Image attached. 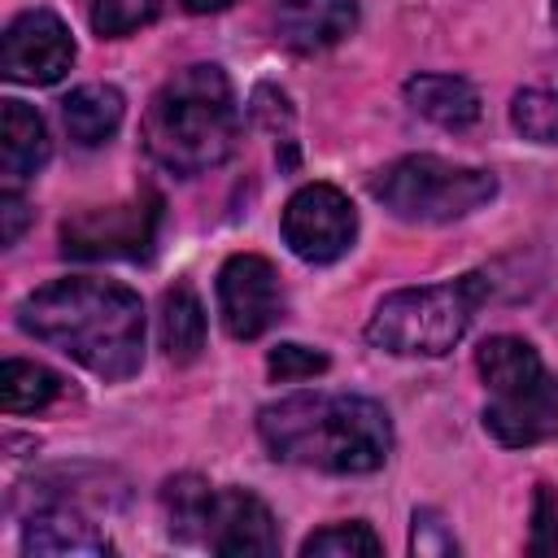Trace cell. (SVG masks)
Masks as SVG:
<instances>
[{
	"instance_id": "ba28073f",
	"label": "cell",
	"mask_w": 558,
	"mask_h": 558,
	"mask_svg": "<svg viewBox=\"0 0 558 558\" xmlns=\"http://www.w3.org/2000/svg\"><path fill=\"white\" fill-rule=\"evenodd\" d=\"M218 314H222L227 336H235V340H257L266 327H275L283 314V292H279L275 266L257 253L227 257L218 270Z\"/></svg>"
},
{
	"instance_id": "8992f818",
	"label": "cell",
	"mask_w": 558,
	"mask_h": 558,
	"mask_svg": "<svg viewBox=\"0 0 558 558\" xmlns=\"http://www.w3.org/2000/svg\"><path fill=\"white\" fill-rule=\"evenodd\" d=\"M161 222V201L153 192L105 205V209H83L61 222V253L78 262H118V257H148Z\"/></svg>"
},
{
	"instance_id": "7c38bea8",
	"label": "cell",
	"mask_w": 558,
	"mask_h": 558,
	"mask_svg": "<svg viewBox=\"0 0 558 558\" xmlns=\"http://www.w3.org/2000/svg\"><path fill=\"white\" fill-rule=\"evenodd\" d=\"M22 549L39 554V558H100L113 545L70 501H44V506H35V514L22 527Z\"/></svg>"
},
{
	"instance_id": "5b68a950",
	"label": "cell",
	"mask_w": 558,
	"mask_h": 558,
	"mask_svg": "<svg viewBox=\"0 0 558 558\" xmlns=\"http://www.w3.org/2000/svg\"><path fill=\"white\" fill-rule=\"evenodd\" d=\"M371 196L401 222H453L497 196L493 170L458 166L445 157H401L371 179Z\"/></svg>"
},
{
	"instance_id": "6da1fadb",
	"label": "cell",
	"mask_w": 558,
	"mask_h": 558,
	"mask_svg": "<svg viewBox=\"0 0 558 558\" xmlns=\"http://www.w3.org/2000/svg\"><path fill=\"white\" fill-rule=\"evenodd\" d=\"M17 323L100 379H126L144 362V305L113 279H52L17 305Z\"/></svg>"
},
{
	"instance_id": "ac0fdd59",
	"label": "cell",
	"mask_w": 558,
	"mask_h": 558,
	"mask_svg": "<svg viewBox=\"0 0 558 558\" xmlns=\"http://www.w3.org/2000/svg\"><path fill=\"white\" fill-rule=\"evenodd\" d=\"M57 392H61V375L48 371V366H39V362L9 357V362L0 366V405H4V414L44 410Z\"/></svg>"
},
{
	"instance_id": "d6986e66",
	"label": "cell",
	"mask_w": 558,
	"mask_h": 558,
	"mask_svg": "<svg viewBox=\"0 0 558 558\" xmlns=\"http://www.w3.org/2000/svg\"><path fill=\"white\" fill-rule=\"evenodd\" d=\"M161 501H166L170 532L179 541H201L205 536V519H209V506H214V484H205L201 475H174L161 488Z\"/></svg>"
},
{
	"instance_id": "5bb4252c",
	"label": "cell",
	"mask_w": 558,
	"mask_h": 558,
	"mask_svg": "<svg viewBox=\"0 0 558 558\" xmlns=\"http://www.w3.org/2000/svg\"><path fill=\"white\" fill-rule=\"evenodd\" d=\"M44 161H48L44 118L22 100H4V118H0V179H4V192H17L22 183H31Z\"/></svg>"
},
{
	"instance_id": "e0dca14e",
	"label": "cell",
	"mask_w": 558,
	"mask_h": 558,
	"mask_svg": "<svg viewBox=\"0 0 558 558\" xmlns=\"http://www.w3.org/2000/svg\"><path fill=\"white\" fill-rule=\"evenodd\" d=\"M161 349L170 362H196L205 349V305L187 283H174L161 296Z\"/></svg>"
},
{
	"instance_id": "ffe728a7",
	"label": "cell",
	"mask_w": 558,
	"mask_h": 558,
	"mask_svg": "<svg viewBox=\"0 0 558 558\" xmlns=\"http://www.w3.org/2000/svg\"><path fill=\"white\" fill-rule=\"evenodd\" d=\"M301 554L305 558H375L379 554V536L362 519H349V523H331V527L305 536Z\"/></svg>"
},
{
	"instance_id": "7402d4cb",
	"label": "cell",
	"mask_w": 558,
	"mask_h": 558,
	"mask_svg": "<svg viewBox=\"0 0 558 558\" xmlns=\"http://www.w3.org/2000/svg\"><path fill=\"white\" fill-rule=\"evenodd\" d=\"M83 9H87V22L96 35L118 39V35H131L144 22H153L161 0H83Z\"/></svg>"
},
{
	"instance_id": "3957f363",
	"label": "cell",
	"mask_w": 558,
	"mask_h": 558,
	"mask_svg": "<svg viewBox=\"0 0 558 558\" xmlns=\"http://www.w3.org/2000/svg\"><path fill=\"white\" fill-rule=\"evenodd\" d=\"M240 135L231 78L218 65H187L161 83L144 113V148L170 174H205L222 166Z\"/></svg>"
},
{
	"instance_id": "52a82bcc",
	"label": "cell",
	"mask_w": 558,
	"mask_h": 558,
	"mask_svg": "<svg viewBox=\"0 0 558 558\" xmlns=\"http://www.w3.org/2000/svg\"><path fill=\"white\" fill-rule=\"evenodd\" d=\"M283 240H288V248L301 262L327 266V262H336V257H344L353 248V240H357V209H353V201L340 187L305 183L283 205Z\"/></svg>"
},
{
	"instance_id": "4fadbf2b",
	"label": "cell",
	"mask_w": 558,
	"mask_h": 558,
	"mask_svg": "<svg viewBox=\"0 0 558 558\" xmlns=\"http://www.w3.org/2000/svg\"><path fill=\"white\" fill-rule=\"evenodd\" d=\"M357 26L353 0H279L275 31L292 52H323Z\"/></svg>"
},
{
	"instance_id": "7a4b0ae2",
	"label": "cell",
	"mask_w": 558,
	"mask_h": 558,
	"mask_svg": "<svg viewBox=\"0 0 558 558\" xmlns=\"http://www.w3.org/2000/svg\"><path fill=\"white\" fill-rule=\"evenodd\" d=\"M270 458L331 475L379 471L392 453V423L379 401L357 392H292L257 414Z\"/></svg>"
},
{
	"instance_id": "83f0119b",
	"label": "cell",
	"mask_w": 558,
	"mask_h": 558,
	"mask_svg": "<svg viewBox=\"0 0 558 558\" xmlns=\"http://www.w3.org/2000/svg\"><path fill=\"white\" fill-rule=\"evenodd\" d=\"M554 22H558V0H554Z\"/></svg>"
},
{
	"instance_id": "cb8c5ba5",
	"label": "cell",
	"mask_w": 558,
	"mask_h": 558,
	"mask_svg": "<svg viewBox=\"0 0 558 558\" xmlns=\"http://www.w3.org/2000/svg\"><path fill=\"white\" fill-rule=\"evenodd\" d=\"M532 554H558V497L549 488L536 493L532 514Z\"/></svg>"
},
{
	"instance_id": "44dd1931",
	"label": "cell",
	"mask_w": 558,
	"mask_h": 558,
	"mask_svg": "<svg viewBox=\"0 0 558 558\" xmlns=\"http://www.w3.org/2000/svg\"><path fill=\"white\" fill-rule=\"evenodd\" d=\"M510 122L532 144H558V92L527 87L510 105Z\"/></svg>"
},
{
	"instance_id": "9c48e42d",
	"label": "cell",
	"mask_w": 558,
	"mask_h": 558,
	"mask_svg": "<svg viewBox=\"0 0 558 558\" xmlns=\"http://www.w3.org/2000/svg\"><path fill=\"white\" fill-rule=\"evenodd\" d=\"M74 65V39L52 9H26L9 22L0 44V70L13 83L48 87Z\"/></svg>"
},
{
	"instance_id": "277c9868",
	"label": "cell",
	"mask_w": 558,
	"mask_h": 558,
	"mask_svg": "<svg viewBox=\"0 0 558 558\" xmlns=\"http://www.w3.org/2000/svg\"><path fill=\"white\" fill-rule=\"evenodd\" d=\"M480 301H484V275L401 288L375 305L366 323V340L401 357H440L466 336Z\"/></svg>"
},
{
	"instance_id": "d4e9b609",
	"label": "cell",
	"mask_w": 558,
	"mask_h": 558,
	"mask_svg": "<svg viewBox=\"0 0 558 558\" xmlns=\"http://www.w3.org/2000/svg\"><path fill=\"white\" fill-rule=\"evenodd\" d=\"M410 545H414V554H453V549H458L453 536L445 532V523H440L432 510L414 514V536H410Z\"/></svg>"
},
{
	"instance_id": "30bf717a",
	"label": "cell",
	"mask_w": 558,
	"mask_h": 558,
	"mask_svg": "<svg viewBox=\"0 0 558 558\" xmlns=\"http://www.w3.org/2000/svg\"><path fill=\"white\" fill-rule=\"evenodd\" d=\"M484 427L510 445V449H527L541 440H558V375H549L545 366L510 388L488 392L484 405Z\"/></svg>"
},
{
	"instance_id": "603a6c76",
	"label": "cell",
	"mask_w": 558,
	"mask_h": 558,
	"mask_svg": "<svg viewBox=\"0 0 558 558\" xmlns=\"http://www.w3.org/2000/svg\"><path fill=\"white\" fill-rule=\"evenodd\" d=\"M266 371H270V379H279V384L314 379V375H323V371H327V353L305 349V344H279V349H270Z\"/></svg>"
},
{
	"instance_id": "9a60e30c",
	"label": "cell",
	"mask_w": 558,
	"mask_h": 558,
	"mask_svg": "<svg viewBox=\"0 0 558 558\" xmlns=\"http://www.w3.org/2000/svg\"><path fill=\"white\" fill-rule=\"evenodd\" d=\"M405 105L418 118H427L445 131H462L480 118V92L458 74H414V78H405Z\"/></svg>"
},
{
	"instance_id": "484cf974",
	"label": "cell",
	"mask_w": 558,
	"mask_h": 558,
	"mask_svg": "<svg viewBox=\"0 0 558 558\" xmlns=\"http://www.w3.org/2000/svg\"><path fill=\"white\" fill-rule=\"evenodd\" d=\"M0 218H4L0 240L13 244V240L22 235V227H26V218H31V214H26V201H22L17 192H4V196H0Z\"/></svg>"
},
{
	"instance_id": "4316f807",
	"label": "cell",
	"mask_w": 558,
	"mask_h": 558,
	"mask_svg": "<svg viewBox=\"0 0 558 558\" xmlns=\"http://www.w3.org/2000/svg\"><path fill=\"white\" fill-rule=\"evenodd\" d=\"M192 13H218V9H227L231 0H183Z\"/></svg>"
},
{
	"instance_id": "2e32d148",
	"label": "cell",
	"mask_w": 558,
	"mask_h": 558,
	"mask_svg": "<svg viewBox=\"0 0 558 558\" xmlns=\"http://www.w3.org/2000/svg\"><path fill=\"white\" fill-rule=\"evenodd\" d=\"M122 113H126V100L109 83H83L61 100V122H65L70 140L83 148L105 144L122 126Z\"/></svg>"
},
{
	"instance_id": "8fae6325",
	"label": "cell",
	"mask_w": 558,
	"mask_h": 558,
	"mask_svg": "<svg viewBox=\"0 0 558 558\" xmlns=\"http://www.w3.org/2000/svg\"><path fill=\"white\" fill-rule=\"evenodd\" d=\"M201 545H209L214 554L248 558V554H275L279 532H275V519L262 497H253L244 488H214V506H209Z\"/></svg>"
}]
</instances>
